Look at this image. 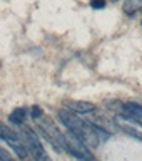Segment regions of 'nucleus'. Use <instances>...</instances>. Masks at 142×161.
I'll return each instance as SVG.
<instances>
[{
    "instance_id": "39448f33",
    "label": "nucleus",
    "mask_w": 142,
    "mask_h": 161,
    "mask_svg": "<svg viewBox=\"0 0 142 161\" xmlns=\"http://www.w3.org/2000/svg\"><path fill=\"white\" fill-rule=\"evenodd\" d=\"M0 138H2L8 146H12L18 158H22V159L27 158L29 149H27V146H25V143L18 138V134L15 133L12 128H8L7 124L2 123V121H0Z\"/></svg>"
},
{
    "instance_id": "6e6552de",
    "label": "nucleus",
    "mask_w": 142,
    "mask_h": 161,
    "mask_svg": "<svg viewBox=\"0 0 142 161\" xmlns=\"http://www.w3.org/2000/svg\"><path fill=\"white\" fill-rule=\"evenodd\" d=\"M124 116H134V118H142V106L137 104V103H132V101H129V103H124Z\"/></svg>"
},
{
    "instance_id": "0eeeda50",
    "label": "nucleus",
    "mask_w": 142,
    "mask_h": 161,
    "mask_svg": "<svg viewBox=\"0 0 142 161\" xmlns=\"http://www.w3.org/2000/svg\"><path fill=\"white\" fill-rule=\"evenodd\" d=\"M64 106H65V109L72 111L75 114H89V113H94L95 111V106L92 103H87V101L69 99V101H64Z\"/></svg>"
},
{
    "instance_id": "4468645a",
    "label": "nucleus",
    "mask_w": 142,
    "mask_h": 161,
    "mask_svg": "<svg viewBox=\"0 0 142 161\" xmlns=\"http://www.w3.org/2000/svg\"><path fill=\"white\" fill-rule=\"evenodd\" d=\"M140 25H142V20H140Z\"/></svg>"
},
{
    "instance_id": "ddd939ff",
    "label": "nucleus",
    "mask_w": 142,
    "mask_h": 161,
    "mask_svg": "<svg viewBox=\"0 0 142 161\" xmlns=\"http://www.w3.org/2000/svg\"><path fill=\"white\" fill-rule=\"evenodd\" d=\"M90 7L92 8H104L105 0H90Z\"/></svg>"
},
{
    "instance_id": "f257e3e1",
    "label": "nucleus",
    "mask_w": 142,
    "mask_h": 161,
    "mask_svg": "<svg viewBox=\"0 0 142 161\" xmlns=\"http://www.w3.org/2000/svg\"><path fill=\"white\" fill-rule=\"evenodd\" d=\"M59 119L87 148H95L99 144L100 138L97 134V124H92V123H87V121L80 119L75 113H72V111H69L65 108L59 111Z\"/></svg>"
},
{
    "instance_id": "423d86ee",
    "label": "nucleus",
    "mask_w": 142,
    "mask_h": 161,
    "mask_svg": "<svg viewBox=\"0 0 142 161\" xmlns=\"http://www.w3.org/2000/svg\"><path fill=\"white\" fill-rule=\"evenodd\" d=\"M114 124L117 126L120 131L127 133L129 136L142 141V123L139 121V118H134V116H115L114 118Z\"/></svg>"
},
{
    "instance_id": "7ed1b4c3",
    "label": "nucleus",
    "mask_w": 142,
    "mask_h": 161,
    "mask_svg": "<svg viewBox=\"0 0 142 161\" xmlns=\"http://www.w3.org/2000/svg\"><path fill=\"white\" fill-rule=\"evenodd\" d=\"M62 148L80 161H95V158L90 153V149L79 138H75L70 131L67 134H62Z\"/></svg>"
},
{
    "instance_id": "1a4fd4ad",
    "label": "nucleus",
    "mask_w": 142,
    "mask_h": 161,
    "mask_svg": "<svg viewBox=\"0 0 142 161\" xmlns=\"http://www.w3.org/2000/svg\"><path fill=\"white\" fill-rule=\"evenodd\" d=\"M140 8H142V0H125L122 5L124 14L127 15H135L137 12H140Z\"/></svg>"
},
{
    "instance_id": "f03ea898",
    "label": "nucleus",
    "mask_w": 142,
    "mask_h": 161,
    "mask_svg": "<svg viewBox=\"0 0 142 161\" xmlns=\"http://www.w3.org/2000/svg\"><path fill=\"white\" fill-rule=\"evenodd\" d=\"M20 131H22V136H24V143L35 161H52L50 156L47 154V151H45V148L42 146V143H40L39 136L35 134V131L30 126H25L22 123L20 124Z\"/></svg>"
},
{
    "instance_id": "f8f14e48",
    "label": "nucleus",
    "mask_w": 142,
    "mask_h": 161,
    "mask_svg": "<svg viewBox=\"0 0 142 161\" xmlns=\"http://www.w3.org/2000/svg\"><path fill=\"white\" fill-rule=\"evenodd\" d=\"M0 161H13V158H12V154H10L7 149L0 148Z\"/></svg>"
},
{
    "instance_id": "9b49d317",
    "label": "nucleus",
    "mask_w": 142,
    "mask_h": 161,
    "mask_svg": "<svg viewBox=\"0 0 142 161\" xmlns=\"http://www.w3.org/2000/svg\"><path fill=\"white\" fill-rule=\"evenodd\" d=\"M42 114H44V111L40 109L39 106H32V109H30V118H32V119H39Z\"/></svg>"
},
{
    "instance_id": "9d476101",
    "label": "nucleus",
    "mask_w": 142,
    "mask_h": 161,
    "mask_svg": "<svg viewBox=\"0 0 142 161\" xmlns=\"http://www.w3.org/2000/svg\"><path fill=\"white\" fill-rule=\"evenodd\" d=\"M25 116H27V109H25V108H17L12 114L8 116V119L12 121L13 124L20 126V124H22L24 121H25Z\"/></svg>"
},
{
    "instance_id": "20e7f679",
    "label": "nucleus",
    "mask_w": 142,
    "mask_h": 161,
    "mask_svg": "<svg viewBox=\"0 0 142 161\" xmlns=\"http://www.w3.org/2000/svg\"><path fill=\"white\" fill-rule=\"evenodd\" d=\"M35 121H37V124H39L40 131H42V134L45 136V139L54 146L55 151L60 153V151H62V133L59 131L55 123L49 118V116H44V114Z\"/></svg>"
},
{
    "instance_id": "2eb2a0df",
    "label": "nucleus",
    "mask_w": 142,
    "mask_h": 161,
    "mask_svg": "<svg viewBox=\"0 0 142 161\" xmlns=\"http://www.w3.org/2000/svg\"><path fill=\"white\" fill-rule=\"evenodd\" d=\"M140 12H142V8H140Z\"/></svg>"
}]
</instances>
